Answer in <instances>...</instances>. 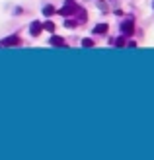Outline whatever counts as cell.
Returning <instances> with one entry per match:
<instances>
[{
	"label": "cell",
	"mask_w": 154,
	"mask_h": 160,
	"mask_svg": "<svg viewBox=\"0 0 154 160\" xmlns=\"http://www.w3.org/2000/svg\"><path fill=\"white\" fill-rule=\"evenodd\" d=\"M31 35H39V33H41V29H43V23H39V22H33V23H31Z\"/></svg>",
	"instance_id": "obj_5"
},
{
	"label": "cell",
	"mask_w": 154,
	"mask_h": 160,
	"mask_svg": "<svg viewBox=\"0 0 154 160\" xmlns=\"http://www.w3.org/2000/svg\"><path fill=\"white\" fill-rule=\"evenodd\" d=\"M78 4L74 2V0H67V4H64V8L59 12L61 16H72V14H78Z\"/></svg>",
	"instance_id": "obj_1"
},
{
	"label": "cell",
	"mask_w": 154,
	"mask_h": 160,
	"mask_svg": "<svg viewBox=\"0 0 154 160\" xmlns=\"http://www.w3.org/2000/svg\"><path fill=\"white\" fill-rule=\"evenodd\" d=\"M49 43H51L53 47H67V41H64L62 37H57V35H53V37L49 39Z\"/></svg>",
	"instance_id": "obj_3"
},
{
	"label": "cell",
	"mask_w": 154,
	"mask_h": 160,
	"mask_svg": "<svg viewBox=\"0 0 154 160\" xmlns=\"http://www.w3.org/2000/svg\"><path fill=\"white\" fill-rule=\"evenodd\" d=\"M115 45H117V47H123V45H125V39H123V37H119L117 41H115Z\"/></svg>",
	"instance_id": "obj_11"
},
{
	"label": "cell",
	"mask_w": 154,
	"mask_h": 160,
	"mask_svg": "<svg viewBox=\"0 0 154 160\" xmlns=\"http://www.w3.org/2000/svg\"><path fill=\"white\" fill-rule=\"evenodd\" d=\"M20 43H22V39L18 35H10V37H6V39L0 41V47H18Z\"/></svg>",
	"instance_id": "obj_2"
},
{
	"label": "cell",
	"mask_w": 154,
	"mask_h": 160,
	"mask_svg": "<svg viewBox=\"0 0 154 160\" xmlns=\"http://www.w3.org/2000/svg\"><path fill=\"white\" fill-rule=\"evenodd\" d=\"M43 29L53 31V29H55V23H53V22H45V23H43Z\"/></svg>",
	"instance_id": "obj_7"
},
{
	"label": "cell",
	"mask_w": 154,
	"mask_h": 160,
	"mask_svg": "<svg viewBox=\"0 0 154 160\" xmlns=\"http://www.w3.org/2000/svg\"><path fill=\"white\" fill-rule=\"evenodd\" d=\"M53 12H55V8H53V6H45V8H43V14H45V16H51Z\"/></svg>",
	"instance_id": "obj_9"
},
{
	"label": "cell",
	"mask_w": 154,
	"mask_h": 160,
	"mask_svg": "<svg viewBox=\"0 0 154 160\" xmlns=\"http://www.w3.org/2000/svg\"><path fill=\"white\" fill-rule=\"evenodd\" d=\"M105 31H107V23H98V26L94 28V33H105Z\"/></svg>",
	"instance_id": "obj_6"
},
{
	"label": "cell",
	"mask_w": 154,
	"mask_h": 160,
	"mask_svg": "<svg viewBox=\"0 0 154 160\" xmlns=\"http://www.w3.org/2000/svg\"><path fill=\"white\" fill-rule=\"evenodd\" d=\"M121 29H123V33H125V35H133V29H135V26H133V22H123V26H121Z\"/></svg>",
	"instance_id": "obj_4"
},
{
	"label": "cell",
	"mask_w": 154,
	"mask_h": 160,
	"mask_svg": "<svg viewBox=\"0 0 154 160\" xmlns=\"http://www.w3.org/2000/svg\"><path fill=\"white\" fill-rule=\"evenodd\" d=\"M82 45H84V47H92V45H94V41H92V39H84Z\"/></svg>",
	"instance_id": "obj_10"
},
{
	"label": "cell",
	"mask_w": 154,
	"mask_h": 160,
	"mask_svg": "<svg viewBox=\"0 0 154 160\" xmlns=\"http://www.w3.org/2000/svg\"><path fill=\"white\" fill-rule=\"evenodd\" d=\"M64 26H67V28H76L78 22H74V20H64Z\"/></svg>",
	"instance_id": "obj_8"
}]
</instances>
